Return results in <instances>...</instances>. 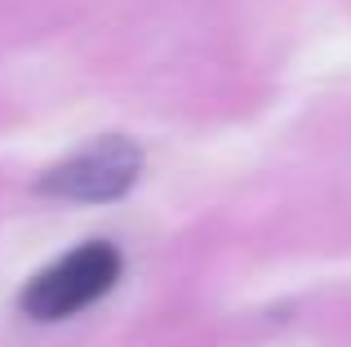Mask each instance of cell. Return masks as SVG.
Instances as JSON below:
<instances>
[{
  "label": "cell",
  "instance_id": "1",
  "mask_svg": "<svg viewBox=\"0 0 351 347\" xmlns=\"http://www.w3.org/2000/svg\"><path fill=\"white\" fill-rule=\"evenodd\" d=\"M120 276V254L103 241H89L80 250L62 254L53 267L27 280L23 289V312L36 321H62V316L85 312L89 303L107 294Z\"/></svg>",
  "mask_w": 351,
  "mask_h": 347
},
{
  "label": "cell",
  "instance_id": "2",
  "mask_svg": "<svg viewBox=\"0 0 351 347\" xmlns=\"http://www.w3.org/2000/svg\"><path fill=\"white\" fill-rule=\"evenodd\" d=\"M143 156L129 139H98L40 178V191L53 200H116L134 187Z\"/></svg>",
  "mask_w": 351,
  "mask_h": 347
}]
</instances>
